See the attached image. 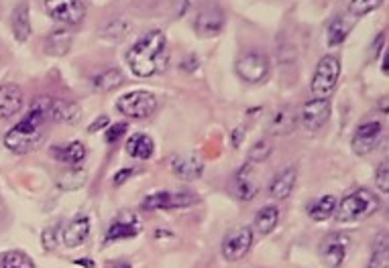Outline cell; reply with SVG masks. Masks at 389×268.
I'll list each match as a JSON object with an SVG mask.
<instances>
[{
  "label": "cell",
  "mask_w": 389,
  "mask_h": 268,
  "mask_svg": "<svg viewBox=\"0 0 389 268\" xmlns=\"http://www.w3.org/2000/svg\"><path fill=\"white\" fill-rule=\"evenodd\" d=\"M259 191V181H257V173L253 162L242 165L241 169L235 175V193L241 201H251Z\"/></svg>",
  "instance_id": "obj_15"
},
{
  "label": "cell",
  "mask_w": 389,
  "mask_h": 268,
  "mask_svg": "<svg viewBox=\"0 0 389 268\" xmlns=\"http://www.w3.org/2000/svg\"><path fill=\"white\" fill-rule=\"evenodd\" d=\"M45 13L59 25L74 27L86 17L84 0H45Z\"/></svg>",
  "instance_id": "obj_8"
},
{
  "label": "cell",
  "mask_w": 389,
  "mask_h": 268,
  "mask_svg": "<svg viewBox=\"0 0 389 268\" xmlns=\"http://www.w3.org/2000/svg\"><path fill=\"white\" fill-rule=\"evenodd\" d=\"M383 134H385V130H383L381 122H377V120L363 122V125L354 130V134H352L351 146L352 151H354V155L365 157V155L373 153L381 144V141H383Z\"/></svg>",
  "instance_id": "obj_10"
},
{
  "label": "cell",
  "mask_w": 389,
  "mask_h": 268,
  "mask_svg": "<svg viewBox=\"0 0 389 268\" xmlns=\"http://www.w3.org/2000/svg\"><path fill=\"white\" fill-rule=\"evenodd\" d=\"M379 208H381V201L373 191L357 189L351 196L345 197L340 203H336L334 217L340 224H352V222H361V219H367L373 214H377Z\"/></svg>",
  "instance_id": "obj_3"
},
{
  "label": "cell",
  "mask_w": 389,
  "mask_h": 268,
  "mask_svg": "<svg viewBox=\"0 0 389 268\" xmlns=\"http://www.w3.org/2000/svg\"><path fill=\"white\" fill-rule=\"evenodd\" d=\"M352 27H354V20H349L342 15L334 17L331 20V25H328V29H326V45L328 47H340L347 41Z\"/></svg>",
  "instance_id": "obj_24"
},
{
  "label": "cell",
  "mask_w": 389,
  "mask_h": 268,
  "mask_svg": "<svg viewBox=\"0 0 389 268\" xmlns=\"http://www.w3.org/2000/svg\"><path fill=\"white\" fill-rule=\"evenodd\" d=\"M383 0H351L349 2V15H352L354 18L359 17H367L369 13L377 11L381 6Z\"/></svg>",
  "instance_id": "obj_33"
},
{
  "label": "cell",
  "mask_w": 389,
  "mask_h": 268,
  "mask_svg": "<svg viewBox=\"0 0 389 268\" xmlns=\"http://www.w3.org/2000/svg\"><path fill=\"white\" fill-rule=\"evenodd\" d=\"M296 181L297 171L294 167H288V169H283L281 173H278L273 177L271 185H269V193L276 199H288V197L292 196L294 187H296Z\"/></svg>",
  "instance_id": "obj_22"
},
{
  "label": "cell",
  "mask_w": 389,
  "mask_h": 268,
  "mask_svg": "<svg viewBox=\"0 0 389 268\" xmlns=\"http://www.w3.org/2000/svg\"><path fill=\"white\" fill-rule=\"evenodd\" d=\"M72 43H74V35L68 29H56L45 39V51L49 55L61 57L72 49Z\"/></svg>",
  "instance_id": "obj_25"
},
{
  "label": "cell",
  "mask_w": 389,
  "mask_h": 268,
  "mask_svg": "<svg viewBox=\"0 0 389 268\" xmlns=\"http://www.w3.org/2000/svg\"><path fill=\"white\" fill-rule=\"evenodd\" d=\"M171 171H173L175 177L194 181V179L202 177L204 162L200 161L196 155H175L171 159Z\"/></svg>",
  "instance_id": "obj_18"
},
{
  "label": "cell",
  "mask_w": 389,
  "mask_h": 268,
  "mask_svg": "<svg viewBox=\"0 0 389 268\" xmlns=\"http://www.w3.org/2000/svg\"><path fill=\"white\" fill-rule=\"evenodd\" d=\"M0 267L4 268H35V262L31 260L29 254L20 250H11L2 254L0 258Z\"/></svg>",
  "instance_id": "obj_31"
},
{
  "label": "cell",
  "mask_w": 389,
  "mask_h": 268,
  "mask_svg": "<svg viewBox=\"0 0 389 268\" xmlns=\"http://www.w3.org/2000/svg\"><path fill=\"white\" fill-rule=\"evenodd\" d=\"M109 122H111V120H109V116H98L92 125H90V132H98L100 128H106Z\"/></svg>",
  "instance_id": "obj_38"
},
{
  "label": "cell",
  "mask_w": 389,
  "mask_h": 268,
  "mask_svg": "<svg viewBox=\"0 0 389 268\" xmlns=\"http://www.w3.org/2000/svg\"><path fill=\"white\" fill-rule=\"evenodd\" d=\"M130 175H135L132 169H125V171L116 173V175H114V185H123V183L127 181V177H130Z\"/></svg>",
  "instance_id": "obj_39"
},
{
  "label": "cell",
  "mask_w": 389,
  "mask_h": 268,
  "mask_svg": "<svg viewBox=\"0 0 389 268\" xmlns=\"http://www.w3.org/2000/svg\"><path fill=\"white\" fill-rule=\"evenodd\" d=\"M375 183H377L379 191L388 196L389 193V165H388V161L381 162V167H379V171H377V175H375Z\"/></svg>",
  "instance_id": "obj_37"
},
{
  "label": "cell",
  "mask_w": 389,
  "mask_h": 268,
  "mask_svg": "<svg viewBox=\"0 0 389 268\" xmlns=\"http://www.w3.org/2000/svg\"><path fill=\"white\" fill-rule=\"evenodd\" d=\"M167 37L159 29L145 33L127 51V65L137 77H153L161 73L167 68Z\"/></svg>",
  "instance_id": "obj_1"
},
{
  "label": "cell",
  "mask_w": 389,
  "mask_h": 268,
  "mask_svg": "<svg viewBox=\"0 0 389 268\" xmlns=\"http://www.w3.org/2000/svg\"><path fill=\"white\" fill-rule=\"evenodd\" d=\"M389 267V244H388V234H381L375 240L373 246V254H371L369 268H388Z\"/></svg>",
  "instance_id": "obj_30"
},
{
  "label": "cell",
  "mask_w": 389,
  "mask_h": 268,
  "mask_svg": "<svg viewBox=\"0 0 389 268\" xmlns=\"http://www.w3.org/2000/svg\"><path fill=\"white\" fill-rule=\"evenodd\" d=\"M198 203V196L190 191H159L151 193L141 201V210L145 212H169V210H184Z\"/></svg>",
  "instance_id": "obj_6"
},
{
  "label": "cell",
  "mask_w": 389,
  "mask_h": 268,
  "mask_svg": "<svg viewBox=\"0 0 389 268\" xmlns=\"http://www.w3.org/2000/svg\"><path fill=\"white\" fill-rule=\"evenodd\" d=\"M141 222L139 217L130 212H121L118 217H114L111 226H109V232H106V242H114V240H127V238H135L141 234Z\"/></svg>",
  "instance_id": "obj_14"
},
{
  "label": "cell",
  "mask_w": 389,
  "mask_h": 268,
  "mask_svg": "<svg viewBox=\"0 0 389 268\" xmlns=\"http://www.w3.org/2000/svg\"><path fill=\"white\" fill-rule=\"evenodd\" d=\"M129 130V125L127 122H118V125H112L109 130H106V134H104V139H106V143L114 144L118 143L123 136H125V132Z\"/></svg>",
  "instance_id": "obj_36"
},
{
  "label": "cell",
  "mask_w": 389,
  "mask_h": 268,
  "mask_svg": "<svg viewBox=\"0 0 389 268\" xmlns=\"http://www.w3.org/2000/svg\"><path fill=\"white\" fill-rule=\"evenodd\" d=\"M25 104L23 89L15 84H0V118H13Z\"/></svg>",
  "instance_id": "obj_17"
},
{
  "label": "cell",
  "mask_w": 389,
  "mask_h": 268,
  "mask_svg": "<svg viewBox=\"0 0 389 268\" xmlns=\"http://www.w3.org/2000/svg\"><path fill=\"white\" fill-rule=\"evenodd\" d=\"M123 72L121 70H116V68H111V70H106V72L98 73L96 77L92 79L94 88L100 89V91H112V89H116L121 84H123Z\"/></svg>",
  "instance_id": "obj_29"
},
{
  "label": "cell",
  "mask_w": 389,
  "mask_h": 268,
  "mask_svg": "<svg viewBox=\"0 0 389 268\" xmlns=\"http://www.w3.org/2000/svg\"><path fill=\"white\" fill-rule=\"evenodd\" d=\"M351 250V236L345 232L328 234L320 242V260L326 267H340Z\"/></svg>",
  "instance_id": "obj_9"
},
{
  "label": "cell",
  "mask_w": 389,
  "mask_h": 268,
  "mask_svg": "<svg viewBox=\"0 0 389 268\" xmlns=\"http://www.w3.org/2000/svg\"><path fill=\"white\" fill-rule=\"evenodd\" d=\"M269 57L259 53V51H247L242 53L237 63H235V72L247 84H261L269 77Z\"/></svg>",
  "instance_id": "obj_7"
},
{
  "label": "cell",
  "mask_w": 389,
  "mask_h": 268,
  "mask_svg": "<svg viewBox=\"0 0 389 268\" xmlns=\"http://www.w3.org/2000/svg\"><path fill=\"white\" fill-rule=\"evenodd\" d=\"M47 104L49 100L35 102V106L25 114V118L4 134V146L8 151L17 155H27L43 143L45 122H47Z\"/></svg>",
  "instance_id": "obj_2"
},
{
  "label": "cell",
  "mask_w": 389,
  "mask_h": 268,
  "mask_svg": "<svg viewBox=\"0 0 389 268\" xmlns=\"http://www.w3.org/2000/svg\"><path fill=\"white\" fill-rule=\"evenodd\" d=\"M331 102L328 98H312L300 110V126L308 132L320 130L331 118Z\"/></svg>",
  "instance_id": "obj_12"
},
{
  "label": "cell",
  "mask_w": 389,
  "mask_h": 268,
  "mask_svg": "<svg viewBox=\"0 0 389 268\" xmlns=\"http://www.w3.org/2000/svg\"><path fill=\"white\" fill-rule=\"evenodd\" d=\"M51 155L54 159H57L63 165H70V167H78L80 162H84L86 159V146L80 143V141H72V143L66 144H57L51 148Z\"/></svg>",
  "instance_id": "obj_20"
},
{
  "label": "cell",
  "mask_w": 389,
  "mask_h": 268,
  "mask_svg": "<svg viewBox=\"0 0 389 268\" xmlns=\"http://www.w3.org/2000/svg\"><path fill=\"white\" fill-rule=\"evenodd\" d=\"M127 155L132 157V159H139V161H147L151 159V155H153V151H155V144L151 141V136L147 134H132L129 139V143H127Z\"/></svg>",
  "instance_id": "obj_26"
},
{
  "label": "cell",
  "mask_w": 389,
  "mask_h": 268,
  "mask_svg": "<svg viewBox=\"0 0 389 268\" xmlns=\"http://www.w3.org/2000/svg\"><path fill=\"white\" fill-rule=\"evenodd\" d=\"M75 264H78V267H96V264H94L92 260H90V258H80V260H78V262H75Z\"/></svg>",
  "instance_id": "obj_40"
},
{
  "label": "cell",
  "mask_w": 389,
  "mask_h": 268,
  "mask_svg": "<svg viewBox=\"0 0 389 268\" xmlns=\"http://www.w3.org/2000/svg\"><path fill=\"white\" fill-rule=\"evenodd\" d=\"M269 155H271V144H269V141L261 139V141H257V143L251 146V151H249V162H253V165L263 162Z\"/></svg>",
  "instance_id": "obj_34"
},
{
  "label": "cell",
  "mask_w": 389,
  "mask_h": 268,
  "mask_svg": "<svg viewBox=\"0 0 389 268\" xmlns=\"http://www.w3.org/2000/svg\"><path fill=\"white\" fill-rule=\"evenodd\" d=\"M279 224L278 205H265L255 215V230L259 234H271Z\"/></svg>",
  "instance_id": "obj_27"
},
{
  "label": "cell",
  "mask_w": 389,
  "mask_h": 268,
  "mask_svg": "<svg viewBox=\"0 0 389 268\" xmlns=\"http://www.w3.org/2000/svg\"><path fill=\"white\" fill-rule=\"evenodd\" d=\"M86 181H88V175H86L82 169H72V171L59 175L57 185H59L61 189H66V191H74V189H80Z\"/></svg>",
  "instance_id": "obj_32"
},
{
  "label": "cell",
  "mask_w": 389,
  "mask_h": 268,
  "mask_svg": "<svg viewBox=\"0 0 389 268\" xmlns=\"http://www.w3.org/2000/svg\"><path fill=\"white\" fill-rule=\"evenodd\" d=\"M336 197L334 196H322L320 199H316L314 203L308 208V215L314 219V222H326L331 219L336 212Z\"/></svg>",
  "instance_id": "obj_28"
},
{
  "label": "cell",
  "mask_w": 389,
  "mask_h": 268,
  "mask_svg": "<svg viewBox=\"0 0 389 268\" xmlns=\"http://www.w3.org/2000/svg\"><path fill=\"white\" fill-rule=\"evenodd\" d=\"M11 27H13L15 39L19 43H25L31 37V15H29L27 2H20L15 6L13 15H11Z\"/></svg>",
  "instance_id": "obj_23"
},
{
  "label": "cell",
  "mask_w": 389,
  "mask_h": 268,
  "mask_svg": "<svg viewBox=\"0 0 389 268\" xmlns=\"http://www.w3.org/2000/svg\"><path fill=\"white\" fill-rule=\"evenodd\" d=\"M157 98L155 94H151L147 89H137V91H129L125 96L118 98L116 102V110L121 114H125L127 118H149L151 114H155L157 110Z\"/></svg>",
  "instance_id": "obj_5"
},
{
  "label": "cell",
  "mask_w": 389,
  "mask_h": 268,
  "mask_svg": "<svg viewBox=\"0 0 389 268\" xmlns=\"http://www.w3.org/2000/svg\"><path fill=\"white\" fill-rule=\"evenodd\" d=\"M253 246V228L251 226H239L233 232L226 234L223 240V256L228 262L242 260Z\"/></svg>",
  "instance_id": "obj_11"
},
{
  "label": "cell",
  "mask_w": 389,
  "mask_h": 268,
  "mask_svg": "<svg viewBox=\"0 0 389 268\" xmlns=\"http://www.w3.org/2000/svg\"><path fill=\"white\" fill-rule=\"evenodd\" d=\"M224 23H226V17H224L223 8L216 4H206L200 8L198 17L194 20V29H196L198 37L212 39V37L223 33Z\"/></svg>",
  "instance_id": "obj_13"
},
{
  "label": "cell",
  "mask_w": 389,
  "mask_h": 268,
  "mask_svg": "<svg viewBox=\"0 0 389 268\" xmlns=\"http://www.w3.org/2000/svg\"><path fill=\"white\" fill-rule=\"evenodd\" d=\"M47 118L59 125H75L82 118V108L70 100H49L47 104Z\"/></svg>",
  "instance_id": "obj_16"
},
{
  "label": "cell",
  "mask_w": 389,
  "mask_h": 268,
  "mask_svg": "<svg viewBox=\"0 0 389 268\" xmlns=\"http://www.w3.org/2000/svg\"><path fill=\"white\" fill-rule=\"evenodd\" d=\"M88 236H90V219L80 215L74 222H70L68 228H63V244L68 248H78L86 242Z\"/></svg>",
  "instance_id": "obj_21"
},
{
  "label": "cell",
  "mask_w": 389,
  "mask_h": 268,
  "mask_svg": "<svg viewBox=\"0 0 389 268\" xmlns=\"http://www.w3.org/2000/svg\"><path fill=\"white\" fill-rule=\"evenodd\" d=\"M59 242V226H49L43 230V248L45 250H56Z\"/></svg>",
  "instance_id": "obj_35"
},
{
  "label": "cell",
  "mask_w": 389,
  "mask_h": 268,
  "mask_svg": "<svg viewBox=\"0 0 389 268\" xmlns=\"http://www.w3.org/2000/svg\"><path fill=\"white\" fill-rule=\"evenodd\" d=\"M338 77H340V59L336 55H324L316 65L310 84L314 98H328L336 88Z\"/></svg>",
  "instance_id": "obj_4"
},
{
  "label": "cell",
  "mask_w": 389,
  "mask_h": 268,
  "mask_svg": "<svg viewBox=\"0 0 389 268\" xmlns=\"http://www.w3.org/2000/svg\"><path fill=\"white\" fill-rule=\"evenodd\" d=\"M297 114L292 106H281L276 110L269 122V134L273 136H288L296 130Z\"/></svg>",
  "instance_id": "obj_19"
}]
</instances>
